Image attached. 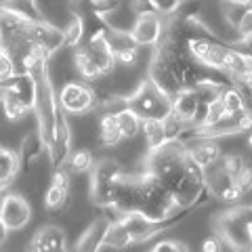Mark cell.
<instances>
[{"instance_id": "6da1fadb", "label": "cell", "mask_w": 252, "mask_h": 252, "mask_svg": "<svg viewBox=\"0 0 252 252\" xmlns=\"http://www.w3.org/2000/svg\"><path fill=\"white\" fill-rule=\"evenodd\" d=\"M145 172L160 181L170 193H175L187 175V147L179 141H168L164 147L149 152Z\"/></svg>"}, {"instance_id": "7a4b0ae2", "label": "cell", "mask_w": 252, "mask_h": 252, "mask_svg": "<svg viewBox=\"0 0 252 252\" xmlns=\"http://www.w3.org/2000/svg\"><path fill=\"white\" fill-rule=\"evenodd\" d=\"M36 84V101H34V114L38 120V135H40L44 147L49 149L53 145L55 139V126H57V93L53 89V80H51V67L49 63L40 65L32 72Z\"/></svg>"}, {"instance_id": "3957f363", "label": "cell", "mask_w": 252, "mask_h": 252, "mask_svg": "<svg viewBox=\"0 0 252 252\" xmlns=\"http://www.w3.org/2000/svg\"><path fill=\"white\" fill-rule=\"evenodd\" d=\"M137 212L143 219L152 220V223H164V220H170L179 215H183L177 208L172 193L145 170L139 175V210Z\"/></svg>"}, {"instance_id": "277c9868", "label": "cell", "mask_w": 252, "mask_h": 252, "mask_svg": "<svg viewBox=\"0 0 252 252\" xmlns=\"http://www.w3.org/2000/svg\"><path fill=\"white\" fill-rule=\"evenodd\" d=\"M217 238L235 252H252V206H235L217 217Z\"/></svg>"}, {"instance_id": "5b68a950", "label": "cell", "mask_w": 252, "mask_h": 252, "mask_svg": "<svg viewBox=\"0 0 252 252\" xmlns=\"http://www.w3.org/2000/svg\"><path fill=\"white\" fill-rule=\"evenodd\" d=\"M36 84L30 74L13 76L0 82V107L11 122H19L30 112H34Z\"/></svg>"}, {"instance_id": "8992f818", "label": "cell", "mask_w": 252, "mask_h": 252, "mask_svg": "<svg viewBox=\"0 0 252 252\" xmlns=\"http://www.w3.org/2000/svg\"><path fill=\"white\" fill-rule=\"evenodd\" d=\"M126 105L141 120H160L166 122L172 114V99L160 93L152 82H141L135 93L126 94Z\"/></svg>"}, {"instance_id": "52a82bcc", "label": "cell", "mask_w": 252, "mask_h": 252, "mask_svg": "<svg viewBox=\"0 0 252 252\" xmlns=\"http://www.w3.org/2000/svg\"><path fill=\"white\" fill-rule=\"evenodd\" d=\"M122 175L124 168L116 158H103L94 162V168L91 172V200L101 208H112L116 183Z\"/></svg>"}, {"instance_id": "ba28073f", "label": "cell", "mask_w": 252, "mask_h": 252, "mask_svg": "<svg viewBox=\"0 0 252 252\" xmlns=\"http://www.w3.org/2000/svg\"><path fill=\"white\" fill-rule=\"evenodd\" d=\"M57 105L65 116H84V114H91L97 107L91 84L76 82V80L67 82L57 93Z\"/></svg>"}, {"instance_id": "9c48e42d", "label": "cell", "mask_w": 252, "mask_h": 252, "mask_svg": "<svg viewBox=\"0 0 252 252\" xmlns=\"http://www.w3.org/2000/svg\"><path fill=\"white\" fill-rule=\"evenodd\" d=\"M204 189H206L210 195H215L219 200H225V202H240L242 200V191L238 189V185H235L233 177L225 170L220 160L204 170Z\"/></svg>"}, {"instance_id": "30bf717a", "label": "cell", "mask_w": 252, "mask_h": 252, "mask_svg": "<svg viewBox=\"0 0 252 252\" xmlns=\"http://www.w3.org/2000/svg\"><path fill=\"white\" fill-rule=\"evenodd\" d=\"M32 219V206L26 200V195L15 193V191H4L0 195V220L9 231L23 229Z\"/></svg>"}, {"instance_id": "8fae6325", "label": "cell", "mask_w": 252, "mask_h": 252, "mask_svg": "<svg viewBox=\"0 0 252 252\" xmlns=\"http://www.w3.org/2000/svg\"><path fill=\"white\" fill-rule=\"evenodd\" d=\"M28 38L30 42L42 49L49 57L57 55L63 49V30L53 26V21L46 19H32L28 26Z\"/></svg>"}, {"instance_id": "7c38bea8", "label": "cell", "mask_w": 252, "mask_h": 252, "mask_svg": "<svg viewBox=\"0 0 252 252\" xmlns=\"http://www.w3.org/2000/svg\"><path fill=\"white\" fill-rule=\"evenodd\" d=\"M116 212V220L120 217L132 215L139 210V175H124L118 179L112 208Z\"/></svg>"}, {"instance_id": "4fadbf2b", "label": "cell", "mask_w": 252, "mask_h": 252, "mask_svg": "<svg viewBox=\"0 0 252 252\" xmlns=\"http://www.w3.org/2000/svg\"><path fill=\"white\" fill-rule=\"evenodd\" d=\"M147 82H152L160 93H164L168 99H175L177 94L183 91L177 74L172 72V67L168 65V61L158 55L154 51L152 61H149V69H147Z\"/></svg>"}, {"instance_id": "5bb4252c", "label": "cell", "mask_w": 252, "mask_h": 252, "mask_svg": "<svg viewBox=\"0 0 252 252\" xmlns=\"http://www.w3.org/2000/svg\"><path fill=\"white\" fill-rule=\"evenodd\" d=\"M179 220V217L170 219V220H164V223H152L139 215V212H132V215H126V217H120L118 223H120L126 231H128L132 244H141V242H147L152 240L154 235H158L160 231H164L168 225H175Z\"/></svg>"}, {"instance_id": "9a60e30c", "label": "cell", "mask_w": 252, "mask_h": 252, "mask_svg": "<svg viewBox=\"0 0 252 252\" xmlns=\"http://www.w3.org/2000/svg\"><path fill=\"white\" fill-rule=\"evenodd\" d=\"M82 49L89 55V59L93 61V65L99 69L101 76H107L116 69V59L114 53L109 49V42L105 38V30L103 32H93L89 36V42H86Z\"/></svg>"}, {"instance_id": "2e32d148", "label": "cell", "mask_w": 252, "mask_h": 252, "mask_svg": "<svg viewBox=\"0 0 252 252\" xmlns=\"http://www.w3.org/2000/svg\"><path fill=\"white\" fill-rule=\"evenodd\" d=\"M164 34V19L156 13H143L135 19V26L130 30V38L139 46H156Z\"/></svg>"}, {"instance_id": "e0dca14e", "label": "cell", "mask_w": 252, "mask_h": 252, "mask_svg": "<svg viewBox=\"0 0 252 252\" xmlns=\"http://www.w3.org/2000/svg\"><path fill=\"white\" fill-rule=\"evenodd\" d=\"M30 252H67L65 231L57 225H46L42 229H38L32 238Z\"/></svg>"}, {"instance_id": "ac0fdd59", "label": "cell", "mask_w": 252, "mask_h": 252, "mask_svg": "<svg viewBox=\"0 0 252 252\" xmlns=\"http://www.w3.org/2000/svg\"><path fill=\"white\" fill-rule=\"evenodd\" d=\"M109 220L107 217H99L86 227L84 233L80 235V240L76 242L74 252H99L105 246V233L109 229Z\"/></svg>"}, {"instance_id": "d6986e66", "label": "cell", "mask_w": 252, "mask_h": 252, "mask_svg": "<svg viewBox=\"0 0 252 252\" xmlns=\"http://www.w3.org/2000/svg\"><path fill=\"white\" fill-rule=\"evenodd\" d=\"M187 147V156L198 164L202 170L210 168L212 164H217L223 158V149L217 141L212 139H202V141H193V145H185Z\"/></svg>"}, {"instance_id": "ffe728a7", "label": "cell", "mask_w": 252, "mask_h": 252, "mask_svg": "<svg viewBox=\"0 0 252 252\" xmlns=\"http://www.w3.org/2000/svg\"><path fill=\"white\" fill-rule=\"evenodd\" d=\"M198 107H200L198 94L193 93V89H185L172 99V114L170 116L175 118V120H179L181 124L191 128V122H193L195 114H198Z\"/></svg>"}, {"instance_id": "44dd1931", "label": "cell", "mask_w": 252, "mask_h": 252, "mask_svg": "<svg viewBox=\"0 0 252 252\" xmlns=\"http://www.w3.org/2000/svg\"><path fill=\"white\" fill-rule=\"evenodd\" d=\"M46 152V147L42 143V139L38 132H32V135H28L26 139L21 141V152L17 154L19 156V162L23 168H32L36 162L42 160V154Z\"/></svg>"}, {"instance_id": "7402d4cb", "label": "cell", "mask_w": 252, "mask_h": 252, "mask_svg": "<svg viewBox=\"0 0 252 252\" xmlns=\"http://www.w3.org/2000/svg\"><path fill=\"white\" fill-rule=\"evenodd\" d=\"M141 132L147 141V147L149 152H156L168 143V130H166V124L160 122V120H141Z\"/></svg>"}, {"instance_id": "603a6c76", "label": "cell", "mask_w": 252, "mask_h": 252, "mask_svg": "<svg viewBox=\"0 0 252 252\" xmlns=\"http://www.w3.org/2000/svg\"><path fill=\"white\" fill-rule=\"evenodd\" d=\"M19 170H21L19 156L11 147L0 145V187L6 189V185L19 175Z\"/></svg>"}, {"instance_id": "cb8c5ba5", "label": "cell", "mask_w": 252, "mask_h": 252, "mask_svg": "<svg viewBox=\"0 0 252 252\" xmlns=\"http://www.w3.org/2000/svg\"><path fill=\"white\" fill-rule=\"evenodd\" d=\"M86 34V21L82 19L80 13H72L63 28V49H78Z\"/></svg>"}, {"instance_id": "d4e9b609", "label": "cell", "mask_w": 252, "mask_h": 252, "mask_svg": "<svg viewBox=\"0 0 252 252\" xmlns=\"http://www.w3.org/2000/svg\"><path fill=\"white\" fill-rule=\"evenodd\" d=\"M72 63H74V69L84 78L86 82H97V80L103 78L99 74V69L93 65V61L89 59V55H86V51L82 49V46H78V49L72 51Z\"/></svg>"}, {"instance_id": "484cf974", "label": "cell", "mask_w": 252, "mask_h": 252, "mask_svg": "<svg viewBox=\"0 0 252 252\" xmlns=\"http://www.w3.org/2000/svg\"><path fill=\"white\" fill-rule=\"evenodd\" d=\"M99 137H101V143H103L105 147H116L122 141L120 128H118V120H116L114 114H103V116H101Z\"/></svg>"}, {"instance_id": "4316f807", "label": "cell", "mask_w": 252, "mask_h": 252, "mask_svg": "<svg viewBox=\"0 0 252 252\" xmlns=\"http://www.w3.org/2000/svg\"><path fill=\"white\" fill-rule=\"evenodd\" d=\"M65 164H67V172H72V175H86V172H93L94 168V158L89 149H76V152L69 154Z\"/></svg>"}, {"instance_id": "83f0119b", "label": "cell", "mask_w": 252, "mask_h": 252, "mask_svg": "<svg viewBox=\"0 0 252 252\" xmlns=\"http://www.w3.org/2000/svg\"><path fill=\"white\" fill-rule=\"evenodd\" d=\"M116 120H118V128H120L122 139H135V137H139V132H141V118L135 112H130V109L126 107V109H122V112L116 116Z\"/></svg>"}, {"instance_id": "f1b7e54d", "label": "cell", "mask_w": 252, "mask_h": 252, "mask_svg": "<svg viewBox=\"0 0 252 252\" xmlns=\"http://www.w3.org/2000/svg\"><path fill=\"white\" fill-rule=\"evenodd\" d=\"M67 204H69V191L49 185V189H46V193H44V208H46V212H49V215H57V212H61L63 208L67 206Z\"/></svg>"}, {"instance_id": "f546056e", "label": "cell", "mask_w": 252, "mask_h": 252, "mask_svg": "<svg viewBox=\"0 0 252 252\" xmlns=\"http://www.w3.org/2000/svg\"><path fill=\"white\" fill-rule=\"evenodd\" d=\"M105 246L116 248V250H122V248L132 246V240H130L128 231H126L124 227L118 223V220H112V223H109V229L105 233Z\"/></svg>"}, {"instance_id": "4dcf8cb0", "label": "cell", "mask_w": 252, "mask_h": 252, "mask_svg": "<svg viewBox=\"0 0 252 252\" xmlns=\"http://www.w3.org/2000/svg\"><path fill=\"white\" fill-rule=\"evenodd\" d=\"M219 101L223 103V107H225L227 114H240V112H244V109H248L244 94H242L238 89H233V86H227V89L220 93Z\"/></svg>"}, {"instance_id": "1f68e13d", "label": "cell", "mask_w": 252, "mask_h": 252, "mask_svg": "<svg viewBox=\"0 0 252 252\" xmlns=\"http://www.w3.org/2000/svg\"><path fill=\"white\" fill-rule=\"evenodd\" d=\"M152 9H154V13L158 15V17L166 21L170 17H177V13L181 9V2H177V0H154Z\"/></svg>"}, {"instance_id": "d6a6232c", "label": "cell", "mask_w": 252, "mask_h": 252, "mask_svg": "<svg viewBox=\"0 0 252 252\" xmlns=\"http://www.w3.org/2000/svg\"><path fill=\"white\" fill-rule=\"evenodd\" d=\"M233 181H235V185H238V189L242 191V195L252 191V162L248 160V158L244 160L242 168L238 170V175L233 177Z\"/></svg>"}, {"instance_id": "836d02e7", "label": "cell", "mask_w": 252, "mask_h": 252, "mask_svg": "<svg viewBox=\"0 0 252 252\" xmlns=\"http://www.w3.org/2000/svg\"><path fill=\"white\" fill-rule=\"evenodd\" d=\"M235 34H238L240 40H252V2L248 0V6L244 11L242 19L235 26Z\"/></svg>"}, {"instance_id": "e575fe53", "label": "cell", "mask_w": 252, "mask_h": 252, "mask_svg": "<svg viewBox=\"0 0 252 252\" xmlns=\"http://www.w3.org/2000/svg\"><path fill=\"white\" fill-rule=\"evenodd\" d=\"M227 116V112H225V107H223V103L220 101H215V103H210L208 105V112H206V118H204V124L200 126V128H210V126H215V124H219L223 118Z\"/></svg>"}, {"instance_id": "d590c367", "label": "cell", "mask_w": 252, "mask_h": 252, "mask_svg": "<svg viewBox=\"0 0 252 252\" xmlns=\"http://www.w3.org/2000/svg\"><path fill=\"white\" fill-rule=\"evenodd\" d=\"M13 76H17V69H15L13 59L6 53L0 51V82L9 80V78H13Z\"/></svg>"}, {"instance_id": "8d00e7d4", "label": "cell", "mask_w": 252, "mask_h": 252, "mask_svg": "<svg viewBox=\"0 0 252 252\" xmlns=\"http://www.w3.org/2000/svg\"><path fill=\"white\" fill-rule=\"evenodd\" d=\"M149 252H189V248L185 246L183 242H177V240H162V242H158Z\"/></svg>"}, {"instance_id": "74e56055", "label": "cell", "mask_w": 252, "mask_h": 252, "mask_svg": "<svg viewBox=\"0 0 252 252\" xmlns=\"http://www.w3.org/2000/svg\"><path fill=\"white\" fill-rule=\"evenodd\" d=\"M202 252H225V246L217 235H212V238H206L202 242Z\"/></svg>"}, {"instance_id": "f35d334b", "label": "cell", "mask_w": 252, "mask_h": 252, "mask_svg": "<svg viewBox=\"0 0 252 252\" xmlns=\"http://www.w3.org/2000/svg\"><path fill=\"white\" fill-rule=\"evenodd\" d=\"M6 240H9V229H6L4 223L0 220V246H2V244H4Z\"/></svg>"}, {"instance_id": "ab89813d", "label": "cell", "mask_w": 252, "mask_h": 252, "mask_svg": "<svg viewBox=\"0 0 252 252\" xmlns=\"http://www.w3.org/2000/svg\"><path fill=\"white\" fill-rule=\"evenodd\" d=\"M4 193V187H0V195H2Z\"/></svg>"}, {"instance_id": "60d3db41", "label": "cell", "mask_w": 252, "mask_h": 252, "mask_svg": "<svg viewBox=\"0 0 252 252\" xmlns=\"http://www.w3.org/2000/svg\"><path fill=\"white\" fill-rule=\"evenodd\" d=\"M250 44H252V40H250Z\"/></svg>"}, {"instance_id": "b9f144b4", "label": "cell", "mask_w": 252, "mask_h": 252, "mask_svg": "<svg viewBox=\"0 0 252 252\" xmlns=\"http://www.w3.org/2000/svg\"><path fill=\"white\" fill-rule=\"evenodd\" d=\"M250 206H252V204H250Z\"/></svg>"}, {"instance_id": "7bdbcfd3", "label": "cell", "mask_w": 252, "mask_h": 252, "mask_svg": "<svg viewBox=\"0 0 252 252\" xmlns=\"http://www.w3.org/2000/svg\"><path fill=\"white\" fill-rule=\"evenodd\" d=\"M0 109H2V107H0Z\"/></svg>"}]
</instances>
